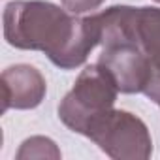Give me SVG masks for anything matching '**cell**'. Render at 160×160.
<instances>
[{
  "instance_id": "1",
  "label": "cell",
  "mask_w": 160,
  "mask_h": 160,
  "mask_svg": "<svg viewBox=\"0 0 160 160\" xmlns=\"http://www.w3.org/2000/svg\"><path fill=\"white\" fill-rule=\"evenodd\" d=\"M4 40L25 51H42L60 70H75L100 45L94 13L79 17L45 0H15L4 8Z\"/></svg>"
},
{
  "instance_id": "2",
  "label": "cell",
  "mask_w": 160,
  "mask_h": 160,
  "mask_svg": "<svg viewBox=\"0 0 160 160\" xmlns=\"http://www.w3.org/2000/svg\"><path fill=\"white\" fill-rule=\"evenodd\" d=\"M119 87L102 64H91L77 75L72 91L58 104V119L72 130L87 136L91 124L113 109Z\"/></svg>"
},
{
  "instance_id": "3",
  "label": "cell",
  "mask_w": 160,
  "mask_h": 160,
  "mask_svg": "<svg viewBox=\"0 0 160 160\" xmlns=\"http://www.w3.org/2000/svg\"><path fill=\"white\" fill-rule=\"evenodd\" d=\"M113 160H147L152 154V138L147 124L130 111L109 109L89 128L87 136Z\"/></svg>"
},
{
  "instance_id": "4",
  "label": "cell",
  "mask_w": 160,
  "mask_h": 160,
  "mask_svg": "<svg viewBox=\"0 0 160 160\" xmlns=\"http://www.w3.org/2000/svg\"><path fill=\"white\" fill-rule=\"evenodd\" d=\"M98 64H102L111 73L119 91L124 94L143 92L151 79V62L132 42L102 45Z\"/></svg>"
},
{
  "instance_id": "5",
  "label": "cell",
  "mask_w": 160,
  "mask_h": 160,
  "mask_svg": "<svg viewBox=\"0 0 160 160\" xmlns=\"http://www.w3.org/2000/svg\"><path fill=\"white\" fill-rule=\"evenodd\" d=\"M47 92L42 72L30 64H15L2 72V111L34 109Z\"/></svg>"
},
{
  "instance_id": "6",
  "label": "cell",
  "mask_w": 160,
  "mask_h": 160,
  "mask_svg": "<svg viewBox=\"0 0 160 160\" xmlns=\"http://www.w3.org/2000/svg\"><path fill=\"white\" fill-rule=\"evenodd\" d=\"M128 34L130 42L151 62V75L160 72V8H134L128 12Z\"/></svg>"
},
{
  "instance_id": "7",
  "label": "cell",
  "mask_w": 160,
  "mask_h": 160,
  "mask_svg": "<svg viewBox=\"0 0 160 160\" xmlns=\"http://www.w3.org/2000/svg\"><path fill=\"white\" fill-rule=\"evenodd\" d=\"M25 158H53L58 160L60 158V149L57 147V143L45 136H32L28 139H25L21 143V149L17 151V160H25Z\"/></svg>"
},
{
  "instance_id": "8",
  "label": "cell",
  "mask_w": 160,
  "mask_h": 160,
  "mask_svg": "<svg viewBox=\"0 0 160 160\" xmlns=\"http://www.w3.org/2000/svg\"><path fill=\"white\" fill-rule=\"evenodd\" d=\"M106 0H60L62 8H66L70 13L73 15H83V13H89V12H94L98 10Z\"/></svg>"
},
{
  "instance_id": "9",
  "label": "cell",
  "mask_w": 160,
  "mask_h": 160,
  "mask_svg": "<svg viewBox=\"0 0 160 160\" xmlns=\"http://www.w3.org/2000/svg\"><path fill=\"white\" fill-rule=\"evenodd\" d=\"M143 94L149 100H152L154 104H160V72H156V73L151 75L149 83H147V87L143 91Z\"/></svg>"
},
{
  "instance_id": "10",
  "label": "cell",
  "mask_w": 160,
  "mask_h": 160,
  "mask_svg": "<svg viewBox=\"0 0 160 160\" xmlns=\"http://www.w3.org/2000/svg\"><path fill=\"white\" fill-rule=\"evenodd\" d=\"M154 2H158V4H160V0H154Z\"/></svg>"
},
{
  "instance_id": "11",
  "label": "cell",
  "mask_w": 160,
  "mask_h": 160,
  "mask_svg": "<svg viewBox=\"0 0 160 160\" xmlns=\"http://www.w3.org/2000/svg\"><path fill=\"white\" fill-rule=\"evenodd\" d=\"M158 106H160V104H158Z\"/></svg>"
}]
</instances>
